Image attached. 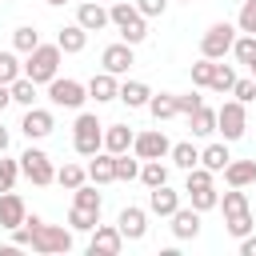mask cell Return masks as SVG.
<instances>
[{
    "mask_svg": "<svg viewBox=\"0 0 256 256\" xmlns=\"http://www.w3.org/2000/svg\"><path fill=\"white\" fill-rule=\"evenodd\" d=\"M24 224L32 228V252H40V256H60V252H72V228H64V224H44L36 212L32 216H24Z\"/></svg>",
    "mask_w": 256,
    "mask_h": 256,
    "instance_id": "6da1fadb",
    "label": "cell"
},
{
    "mask_svg": "<svg viewBox=\"0 0 256 256\" xmlns=\"http://www.w3.org/2000/svg\"><path fill=\"white\" fill-rule=\"evenodd\" d=\"M108 16H112V28L120 32V40H128L132 48L148 40V16H144L136 4H128V0H116V4L108 8Z\"/></svg>",
    "mask_w": 256,
    "mask_h": 256,
    "instance_id": "7a4b0ae2",
    "label": "cell"
},
{
    "mask_svg": "<svg viewBox=\"0 0 256 256\" xmlns=\"http://www.w3.org/2000/svg\"><path fill=\"white\" fill-rule=\"evenodd\" d=\"M220 212H224V228H228V236H248L256 224H252V208H248V196H244V188H228L224 196H220Z\"/></svg>",
    "mask_w": 256,
    "mask_h": 256,
    "instance_id": "3957f363",
    "label": "cell"
},
{
    "mask_svg": "<svg viewBox=\"0 0 256 256\" xmlns=\"http://www.w3.org/2000/svg\"><path fill=\"white\" fill-rule=\"evenodd\" d=\"M60 44H36L28 56H24V76L36 80V84H52L60 76Z\"/></svg>",
    "mask_w": 256,
    "mask_h": 256,
    "instance_id": "277c9868",
    "label": "cell"
},
{
    "mask_svg": "<svg viewBox=\"0 0 256 256\" xmlns=\"http://www.w3.org/2000/svg\"><path fill=\"white\" fill-rule=\"evenodd\" d=\"M72 148L80 156H96L104 148V124L96 120V112H80L72 120Z\"/></svg>",
    "mask_w": 256,
    "mask_h": 256,
    "instance_id": "5b68a950",
    "label": "cell"
},
{
    "mask_svg": "<svg viewBox=\"0 0 256 256\" xmlns=\"http://www.w3.org/2000/svg\"><path fill=\"white\" fill-rule=\"evenodd\" d=\"M20 172H24L36 188L56 184V164H52V156H48L44 148H36V140H28V148L20 152Z\"/></svg>",
    "mask_w": 256,
    "mask_h": 256,
    "instance_id": "8992f818",
    "label": "cell"
},
{
    "mask_svg": "<svg viewBox=\"0 0 256 256\" xmlns=\"http://www.w3.org/2000/svg\"><path fill=\"white\" fill-rule=\"evenodd\" d=\"M216 132H220L228 144L244 140V132H248V104H240L236 96L224 100V104L216 108Z\"/></svg>",
    "mask_w": 256,
    "mask_h": 256,
    "instance_id": "52a82bcc",
    "label": "cell"
},
{
    "mask_svg": "<svg viewBox=\"0 0 256 256\" xmlns=\"http://www.w3.org/2000/svg\"><path fill=\"white\" fill-rule=\"evenodd\" d=\"M236 24H228V20H216L204 36H200V56H208V60H224L228 52H232V44H236Z\"/></svg>",
    "mask_w": 256,
    "mask_h": 256,
    "instance_id": "ba28073f",
    "label": "cell"
},
{
    "mask_svg": "<svg viewBox=\"0 0 256 256\" xmlns=\"http://www.w3.org/2000/svg\"><path fill=\"white\" fill-rule=\"evenodd\" d=\"M48 100H52V108H72V112H80L84 100H88V84L68 80V76H56V80L48 84Z\"/></svg>",
    "mask_w": 256,
    "mask_h": 256,
    "instance_id": "9c48e42d",
    "label": "cell"
},
{
    "mask_svg": "<svg viewBox=\"0 0 256 256\" xmlns=\"http://www.w3.org/2000/svg\"><path fill=\"white\" fill-rule=\"evenodd\" d=\"M20 132H24V140H48L52 132H56V116H52V108H24V120H20Z\"/></svg>",
    "mask_w": 256,
    "mask_h": 256,
    "instance_id": "30bf717a",
    "label": "cell"
},
{
    "mask_svg": "<svg viewBox=\"0 0 256 256\" xmlns=\"http://www.w3.org/2000/svg\"><path fill=\"white\" fill-rule=\"evenodd\" d=\"M132 152H136L140 160H164V156L172 152V140L164 136V128H148V132H136Z\"/></svg>",
    "mask_w": 256,
    "mask_h": 256,
    "instance_id": "8fae6325",
    "label": "cell"
},
{
    "mask_svg": "<svg viewBox=\"0 0 256 256\" xmlns=\"http://www.w3.org/2000/svg\"><path fill=\"white\" fill-rule=\"evenodd\" d=\"M132 64H136V52H132L128 40H116V44H108V48L100 52V68L112 72V76H128Z\"/></svg>",
    "mask_w": 256,
    "mask_h": 256,
    "instance_id": "7c38bea8",
    "label": "cell"
},
{
    "mask_svg": "<svg viewBox=\"0 0 256 256\" xmlns=\"http://www.w3.org/2000/svg\"><path fill=\"white\" fill-rule=\"evenodd\" d=\"M124 248V232L116 224H96L92 236H88V252L92 256H116Z\"/></svg>",
    "mask_w": 256,
    "mask_h": 256,
    "instance_id": "4fadbf2b",
    "label": "cell"
},
{
    "mask_svg": "<svg viewBox=\"0 0 256 256\" xmlns=\"http://www.w3.org/2000/svg\"><path fill=\"white\" fill-rule=\"evenodd\" d=\"M116 228L124 232V240H144V236H148V208L124 204L120 216H116Z\"/></svg>",
    "mask_w": 256,
    "mask_h": 256,
    "instance_id": "5bb4252c",
    "label": "cell"
},
{
    "mask_svg": "<svg viewBox=\"0 0 256 256\" xmlns=\"http://www.w3.org/2000/svg\"><path fill=\"white\" fill-rule=\"evenodd\" d=\"M76 24H84L88 32H104L112 24V16H108V8L100 0H80L76 4Z\"/></svg>",
    "mask_w": 256,
    "mask_h": 256,
    "instance_id": "9a60e30c",
    "label": "cell"
},
{
    "mask_svg": "<svg viewBox=\"0 0 256 256\" xmlns=\"http://www.w3.org/2000/svg\"><path fill=\"white\" fill-rule=\"evenodd\" d=\"M180 208V192L160 184V188H148V212L160 216V220H172V212Z\"/></svg>",
    "mask_w": 256,
    "mask_h": 256,
    "instance_id": "2e32d148",
    "label": "cell"
},
{
    "mask_svg": "<svg viewBox=\"0 0 256 256\" xmlns=\"http://www.w3.org/2000/svg\"><path fill=\"white\" fill-rule=\"evenodd\" d=\"M200 216H204V212H196L192 204H188V208H176V212H172V236H176V240H196V236H200Z\"/></svg>",
    "mask_w": 256,
    "mask_h": 256,
    "instance_id": "e0dca14e",
    "label": "cell"
},
{
    "mask_svg": "<svg viewBox=\"0 0 256 256\" xmlns=\"http://www.w3.org/2000/svg\"><path fill=\"white\" fill-rule=\"evenodd\" d=\"M24 216H28V208H24V200L8 188V192H0V228L4 232H12L16 224H24Z\"/></svg>",
    "mask_w": 256,
    "mask_h": 256,
    "instance_id": "ac0fdd59",
    "label": "cell"
},
{
    "mask_svg": "<svg viewBox=\"0 0 256 256\" xmlns=\"http://www.w3.org/2000/svg\"><path fill=\"white\" fill-rule=\"evenodd\" d=\"M56 44H60V52H64V56H76V52H84V48H88V28L72 20V24H64V28L56 32Z\"/></svg>",
    "mask_w": 256,
    "mask_h": 256,
    "instance_id": "d6986e66",
    "label": "cell"
},
{
    "mask_svg": "<svg viewBox=\"0 0 256 256\" xmlns=\"http://www.w3.org/2000/svg\"><path fill=\"white\" fill-rule=\"evenodd\" d=\"M120 96V80L112 76V72H96L92 80H88V100H96V104H108V100H116Z\"/></svg>",
    "mask_w": 256,
    "mask_h": 256,
    "instance_id": "ffe728a7",
    "label": "cell"
},
{
    "mask_svg": "<svg viewBox=\"0 0 256 256\" xmlns=\"http://www.w3.org/2000/svg\"><path fill=\"white\" fill-rule=\"evenodd\" d=\"M132 140H136V132L128 124H104V152H112V156L132 152Z\"/></svg>",
    "mask_w": 256,
    "mask_h": 256,
    "instance_id": "44dd1931",
    "label": "cell"
},
{
    "mask_svg": "<svg viewBox=\"0 0 256 256\" xmlns=\"http://www.w3.org/2000/svg\"><path fill=\"white\" fill-rule=\"evenodd\" d=\"M88 180L92 184H112L116 180V156L112 152H96V156H88Z\"/></svg>",
    "mask_w": 256,
    "mask_h": 256,
    "instance_id": "7402d4cb",
    "label": "cell"
},
{
    "mask_svg": "<svg viewBox=\"0 0 256 256\" xmlns=\"http://www.w3.org/2000/svg\"><path fill=\"white\" fill-rule=\"evenodd\" d=\"M224 184H228V188H248V184H256V160H228Z\"/></svg>",
    "mask_w": 256,
    "mask_h": 256,
    "instance_id": "603a6c76",
    "label": "cell"
},
{
    "mask_svg": "<svg viewBox=\"0 0 256 256\" xmlns=\"http://www.w3.org/2000/svg\"><path fill=\"white\" fill-rule=\"evenodd\" d=\"M116 100H120L124 108H148V100H152V88H148L144 80H124Z\"/></svg>",
    "mask_w": 256,
    "mask_h": 256,
    "instance_id": "cb8c5ba5",
    "label": "cell"
},
{
    "mask_svg": "<svg viewBox=\"0 0 256 256\" xmlns=\"http://www.w3.org/2000/svg\"><path fill=\"white\" fill-rule=\"evenodd\" d=\"M228 160H232L228 140H212L208 148H200V164H204L208 172H224V168H228Z\"/></svg>",
    "mask_w": 256,
    "mask_h": 256,
    "instance_id": "d4e9b609",
    "label": "cell"
},
{
    "mask_svg": "<svg viewBox=\"0 0 256 256\" xmlns=\"http://www.w3.org/2000/svg\"><path fill=\"white\" fill-rule=\"evenodd\" d=\"M148 112H152V120H156V124H164V120L180 116V108H176V92H152Z\"/></svg>",
    "mask_w": 256,
    "mask_h": 256,
    "instance_id": "484cf974",
    "label": "cell"
},
{
    "mask_svg": "<svg viewBox=\"0 0 256 256\" xmlns=\"http://www.w3.org/2000/svg\"><path fill=\"white\" fill-rule=\"evenodd\" d=\"M188 192V204L196 208V212H212V208H220V192H216V184H200V188H184Z\"/></svg>",
    "mask_w": 256,
    "mask_h": 256,
    "instance_id": "4316f807",
    "label": "cell"
},
{
    "mask_svg": "<svg viewBox=\"0 0 256 256\" xmlns=\"http://www.w3.org/2000/svg\"><path fill=\"white\" fill-rule=\"evenodd\" d=\"M168 160H172L180 172H188V168H196V164H200V148H196L192 140H180V144H172Z\"/></svg>",
    "mask_w": 256,
    "mask_h": 256,
    "instance_id": "83f0119b",
    "label": "cell"
},
{
    "mask_svg": "<svg viewBox=\"0 0 256 256\" xmlns=\"http://www.w3.org/2000/svg\"><path fill=\"white\" fill-rule=\"evenodd\" d=\"M188 128H192V136H212V132H216V108L200 104V108L188 116Z\"/></svg>",
    "mask_w": 256,
    "mask_h": 256,
    "instance_id": "f1b7e54d",
    "label": "cell"
},
{
    "mask_svg": "<svg viewBox=\"0 0 256 256\" xmlns=\"http://www.w3.org/2000/svg\"><path fill=\"white\" fill-rule=\"evenodd\" d=\"M140 184H144V188L168 184V164H164V160H144V164H140Z\"/></svg>",
    "mask_w": 256,
    "mask_h": 256,
    "instance_id": "f546056e",
    "label": "cell"
},
{
    "mask_svg": "<svg viewBox=\"0 0 256 256\" xmlns=\"http://www.w3.org/2000/svg\"><path fill=\"white\" fill-rule=\"evenodd\" d=\"M84 180H88V168H80V164H72V160L56 168V184H60V188H68V192H72V188H80Z\"/></svg>",
    "mask_w": 256,
    "mask_h": 256,
    "instance_id": "4dcf8cb0",
    "label": "cell"
},
{
    "mask_svg": "<svg viewBox=\"0 0 256 256\" xmlns=\"http://www.w3.org/2000/svg\"><path fill=\"white\" fill-rule=\"evenodd\" d=\"M100 224V212H92V208H80V204H72V212H68V228L72 232H92Z\"/></svg>",
    "mask_w": 256,
    "mask_h": 256,
    "instance_id": "1f68e13d",
    "label": "cell"
},
{
    "mask_svg": "<svg viewBox=\"0 0 256 256\" xmlns=\"http://www.w3.org/2000/svg\"><path fill=\"white\" fill-rule=\"evenodd\" d=\"M36 80H28V76H20V80H12V104H20V108H32L36 104Z\"/></svg>",
    "mask_w": 256,
    "mask_h": 256,
    "instance_id": "d6a6232c",
    "label": "cell"
},
{
    "mask_svg": "<svg viewBox=\"0 0 256 256\" xmlns=\"http://www.w3.org/2000/svg\"><path fill=\"white\" fill-rule=\"evenodd\" d=\"M20 76H24V64L16 60V48H4L0 52V84H12Z\"/></svg>",
    "mask_w": 256,
    "mask_h": 256,
    "instance_id": "836d02e7",
    "label": "cell"
},
{
    "mask_svg": "<svg viewBox=\"0 0 256 256\" xmlns=\"http://www.w3.org/2000/svg\"><path fill=\"white\" fill-rule=\"evenodd\" d=\"M232 84H236V68L216 60V68H212V84H208V88H212V92H228V96H232Z\"/></svg>",
    "mask_w": 256,
    "mask_h": 256,
    "instance_id": "e575fe53",
    "label": "cell"
},
{
    "mask_svg": "<svg viewBox=\"0 0 256 256\" xmlns=\"http://www.w3.org/2000/svg\"><path fill=\"white\" fill-rule=\"evenodd\" d=\"M96 188H100V184H80V188H72V204L100 212V208H104V200H100V192H96Z\"/></svg>",
    "mask_w": 256,
    "mask_h": 256,
    "instance_id": "d590c367",
    "label": "cell"
},
{
    "mask_svg": "<svg viewBox=\"0 0 256 256\" xmlns=\"http://www.w3.org/2000/svg\"><path fill=\"white\" fill-rule=\"evenodd\" d=\"M140 164H144V160H140L136 152H132V156L120 152V156H116V180H140Z\"/></svg>",
    "mask_w": 256,
    "mask_h": 256,
    "instance_id": "8d00e7d4",
    "label": "cell"
},
{
    "mask_svg": "<svg viewBox=\"0 0 256 256\" xmlns=\"http://www.w3.org/2000/svg\"><path fill=\"white\" fill-rule=\"evenodd\" d=\"M232 56L248 68V64L256 60V36H252V32H240V36H236V44H232Z\"/></svg>",
    "mask_w": 256,
    "mask_h": 256,
    "instance_id": "74e56055",
    "label": "cell"
},
{
    "mask_svg": "<svg viewBox=\"0 0 256 256\" xmlns=\"http://www.w3.org/2000/svg\"><path fill=\"white\" fill-rule=\"evenodd\" d=\"M20 176H24V172H20V156H16V160H12V156H0V192L16 188Z\"/></svg>",
    "mask_w": 256,
    "mask_h": 256,
    "instance_id": "f35d334b",
    "label": "cell"
},
{
    "mask_svg": "<svg viewBox=\"0 0 256 256\" xmlns=\"http://www.w3.org/2000/svg\"><path fill=\"white\" fill-rule=\"evenodd\" d=\"M36 44H40V32H36L32 24H24V28H16V32H12V48H16V52H24V56H28Z\"/></svg>",
    "mask_w": 256,
    "mask_h": 256,
    "instance_id": "ab89813d",
    "label": "cell"
},
{
    "mask_svg": "<svg viewBox=\"0 0 256 256\" xmlns=\"http://www.w3.org/2000/svg\"><path fill=\"white\" fill-rule=\"evenodd\" d=\"M212 68H216V60L200 56V60L192 64V88H208V84H212Z\"/></svg>",
    "mask_w": 256,
    "mask_h": 256,
    "instance_id": "60d3db41",
    "label": "cell"
},
{
    "mask_svg": "<svg viewBox=\"0 0 256 256\" xmlns=\"http://www.w3.org/2000/svg\"><path fill=\"white\" fill-rule=\"evenodd\" d=\"M236 28L256 36V0H244V4H240V12H236Z\"/></svg>",
    "mask_w": 256,
    "mask_h": 256,
    "instance_id": "b9f144b4",
    "label": "cell"
},
{
    "mask_svg": "<svg viewBox=\"0 0 256 256\" xmlns=\"http://www.w3.org/2000/svg\"><path fill=\"white\" fill-rule=\"evenodd\" d=\"M232 96H236L240 104H252V100H256V76H244V80L236 76V84H232Z\"/></svg>",
    "mask_w": 256,
    "mask_h": 256,
    "instance_id": "7bdbcfd3",
    "label": "cell"
},
{
    "mask_svg": "<svg viewBox=\"0 0 256 256\" xmlns=\"http://www.w3.org/2000/svg\"><path fill=\"white\" fill-rule=\"evenodd\" d=\"M200 104H204V96H200V92H184V96H176V108H180V116H192Z\"/></svg>",
    "mask_w": 256,
    "mask_h": 256,
    "instance_id": "ee69618b",
    "label": "cell"
},
{
    "mask_svg": "<svg viewBox=\"0 0 256 256\" xmlns=\"http://www.w3.org/2000/svg\"><path fill=\"white\" fill-rule=\"evenodd\" d=\"M132 4H136L148 20H156V16H164V12H168V0H132Z\"/></svg>",
    "mask_w": 256,
    "mask_h": 256,
    "instance_id": "f6af8a7d",
    "label": "cell"
},
{
    "mask_svg": "<svg viewBox=\"0 0 256 256\" xmlns=\"http://www.w3.org/2000/svg\"><path fill=\"white\" fill-rule=\"evenodd\" d=\"M240 256H256V232L240 236Z\"/></svg>",
    "mask_w": 256,
    "mask_h": 256,
    "instance_id": "bcb514c9",
    "label": "cell"
},
{
    "mask_svg": "<svg viewBox=\"0 0 256 256\" xmlns=\"http://www.w3.org/2000/svg\"><path fill=\"white\" fill-rule=\"evenodd\" d=\"M8 104H12V84H0V116H4Z\"/></svg>",
    "mask_w": 256,
    "mask_h": 256,
    "instance_id": "7dc6e473",
    "label": "cell"
},
{
    "mask_svg": "<svg viewBox=\"0 0 256 256\" xmlns=\"http://www.w3.org/2000/svg\"><path fill=\"white\" fill-rule=\"evenodd\" d=\"M8 144H12V132H8V128H4V124H0V156H4V152H8Z\"/></svg>",
    "mask_w": 256,
    "mask_h": 256,
    "instance_id": "c3c4849f",
    "label": "cell"
},
{
    "mask_svg": "<svg viewBox=\"0 0 256 256\" xmlns=\"http://www.w3.org/2000/svg\"><path fill=\"white\" fill-rule=\"evenodd\" d=\"M48 4H52V8H64V4H68V0H48Z\"/></svg>",
    "mask_w": 256,
    "mask_h": 256,
    "instance_id": "681fc988",
    "label": "cell"
},
{
    "mask_svg": "<svg viewBox=\"0 0 256 256\" xmlns=\"http://www.w3.org/2000/svg\"><path fill=\"white\" fill-rule=\"evenodd\" d=\"M248 72H252V76H256V60H252V64H248Z\"/></svg>",
    "mask_w": 256,
    "mask_h": 256,
    "instance_id": "f907efd6",
    "label": "cell"
},
{
    "mask_svg": "<svg viewBox=\"0 0 256 256\" xmlns=\"http://www.w3.org/2000/svg\"><path fill=\"white\" fill-rule=\"evenodd\" d=\"M184 4H192V0H184Z\"/></svg>",
    "mask_w": 256,
    "mask_h": 256,
    "instance_id": "816d5d0a",
    "label": "cell"
}]
</instances>
